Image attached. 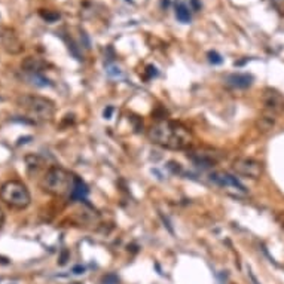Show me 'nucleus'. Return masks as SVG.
<instances>
[{"label":"nucleus","instance_id":"f3484780","mask_svg":"<svg viewBox=\"0 0 284 284\" xmlns=\"http://www.w3.org/2000/svg\"><path fill=\"white\" fill-rule=\"evenodd\" d=\"M207 57H208V61L211 64H222L223 63V58H222V55L219 52H216V51H210L208 54H207Z\"/></svg>","mask_w":284,"mask_h":284},{"label":"nucleus","instance_id":"423d86ee","mask_svg":"<svg viewBox=\"0 0 284 284\" xmlns=\"http://www.w3.org/2000/svg\"><path fill=\"white\" fill-rule=\"evenodd\" d=\"M210 180H211L213 183H216L218 186L225 188L226 190L232 192L234 195H244V193H247L246 188L237 180V177L231 176V174L226 173V171H213V173L210 174Z\"/></svg>","mask_w":284,"mask_h":284},{"label":"nucleus","instance_id":"ddd939ff","mask_svg":"<svg viewBox=\"0 0 284 284\" xmlns=\"http://www.w3.org/2000/svg\"><path fill=\"white\" fill-rule=\"evenodd\" d=\"M88 186L79 179V177H76V183H75V189L72 192V196H75V198H79V199H84L87 195H88Z\"/></svg>","mask_w":284,"mask_h":284},{"label":"nucleus","instance_id":"f03ea898","mask_svg":"<svg viewBox=\"0 0 284 284\" xmlns=\"http://www.w3.org/2000/svg\"><path fill=\"white\" fill-rule=\"evenodd\" d=\"M76 183V176L67 171L63 167L54 165L46 170L42 179V189L52 196H64L72 195Z\"/></svg>","mask_w":284,"mask_h":284},{"label":"nucleus","instance_id":"6e6552de","mask_svg":"<svg viewBox=\"0 0 284 284\" xmlns=\"http://www.w3.org/2000/svg\"><path fill=\"white\" fill-rule=\"evenodd\" d=\"M262 103L265 109L271 113H283L284 112V95L277 90L266 88L262 95Z\"/></svg>","mask_w":284,"mask_h":284},{"label":"nucleus","instance_id":"f8f14e48","mask_svg":"<svg viewBox=\"0 0 284 284\" xmlns=\"http://www.w3.org/2000/svg\"><path fill=\"white\" fill-rule=\"evenodd\" d=\"M274 125H275V121H274L272 116H260V118L256 121V126H257L259 131H262V132L271 131V129L274 128Z\"/></svg>","mask_w":284,"mask_h":284},{"label":"nucleus","instance_id":"2eb2a0df","mask_svg":"<svg viewBox=\"0 0 284 284\" xmlns=\"http://www.w3.org/2000/svg\"><path fill=\"white\" fill-rule=\"evenodd\" d=\"M40 17L46 21V23H55L60 20V14L55 11H40Z\"/></svg>","mask_w":284,"mask_h":284},{"label":"nucleus","instance_id":"7ed1b4c3","mask_svg":"<svg viewBox=\"0 0 284 284\" xmlns=\"http://www.w3.org/2000/svg\"><path fill=\"white\" fill-rule=\"evenodd\" d=\"M18 106L21 109H24L32 119L40 121V122L51 121L55 115L54 101H51L46 97H40V95H21L18 98Z\"/></svg>","mask_w":284,"mask_h":284},{"label":"nucleus","instance_id":"20e7f679","mask_svg":"<svg viewBox=\"0 0 284 284\" xmlns=\"http://www.w3.org/2000/svg\"><path fill=\"white\" fill-rule=\"evenodd\" d=\"M0 199L11 208L24 210L32 204V195L20 180H8L0 186Z\"/></svg>","mask_w":284,"mask_h":284},{"label":"nucleus","instance_id":"f257e3e1","mask_svg":"<svg viewBox=\"0 0 284 284\" xmlns=\"http://www.w3.org/2000/svg\"><path fill=\"white\" fill-rule=\"evenodd\" d=\"M148 137L152 143L171 151L188 149L192 143L190 131L179 122L159 119L148 131Z\"/></svg>","mask_w":284,"mask_h":284},{"label":"nucleus","instance_id":"9d476101","mask_svg":"<svg viewBox=\"0 0 284 284\" xmlns=\"http://www.w3.org/2000/svg\"><path fill=\"white\" fill-rule=\"evenodd\" d=\"M226 85L235 90H246L249 87H252L253 76L249 73H232L229 76H226L225 79Z\"/></svg>","mask_w":284,"mask_h":284},{"label":"nucleus","instance_id":"dca6fc26","mask_svg":"<svg viewBox=\"0 0 284 284\" xmlns=\"http://www.w3.org/2000/svg\"><path fill=\"white\" fill-rule=\"evenodd\" d=\"M32 81L34 85H37V87H48V85H51L49 84V81L48 79H45L43 76H40L39 73L37 75H32Z\"/></svg>","mask_w":284,"mask_h":284},{"label":"nucleus","instance_id":"412c9836","mask_svg":"<svg viewBox=\"0 0 284 284\" xmlns=\"http://www.w3.org/2000/svg\"><path fill=\"white\" fill-rule=\"evenodd\" d=\"M67 257H68V252L64 250L63 254H61V259H60V263H61V265H64V263L67 262Z\"/></svg>","mask_w":284,"mask_h":284},{"label":"nucleus","instance_id":"6ab92c4d","mask_svg":"<svg viewBox=\"0 0 284 284\" xmlns=\"http://www.w3.org/2000/svg\"><path fill=\"white\" fill-rule=\"evenodd\" d=\"M104 283L107 284H118V278L113 275V274H109V275H106L104 277Z\"/></svg>","mask_w":284,"mask_h":284},{"label":"nucleus","instance_id":"b1692460","mask_svg":"<svg viewBox=\"0 0 284 284\" xmlns=\"http://www.w3.org/2000/svg\"><path fill=\"white\" fill-rule=\"evenodd\" d=\"M3 223H5V213H3V210L0 208V228L3 226Z\"/></svg>","mask_w":284,"mask_h":284},{"label":"nucleus","instance_id":"39448f33","mask_svg":"<svg viewBox=\"0 0 284 284\" xmlns=\"http://www.w3.org/2000/svg\"><path fill=\"white\" fill-rule=\"evenodd\" d=\"M232 170L238 176L256 180L262 176L263 165H262V162L253 158H237L232 162Z\"/></svg>","mask_w":284,"mask_h":284},{"label":"nucleus","instance_id":"4468645a","mask_svg":"<svg viewBox=\"0 0 284 284\" xmlns=\"http://www.w3.org/2000/svg\"><path fill=\"white\" fill-rule=\"evenodd\" d=\"M176 17L180 23H189L190 21V11L185 3H179L176 8Z\"/></svg>","mask_w":284,"mask_h":284},{"label":"nucleus","instance_id":"a211bd4d","mask_svg":"<svg viewBox=\"0 0 284 284\" xmlns=\"http://www.w3.org/2000/svg\"><path fill=\"white\" fill-rule=\"evenodd\" d=\"M157 75H158V70H157L155 65H148V67H146V78H148V79H152V78H155Z\"/></svg>","mask_w":284,"mask_h":284},{"label":"nucleus","instance_id":"5701e85b","mask_svg":"<svg viewBox=\"0 0 284 284\" xmlns=\"http://www.w3.org/2000/svg\"><path fill=\"white\" fill-rule=\"evenodd\" d=\"M84 271H85L84 266H75V268H73V272H75V274H84Z\"/></svg>","mask_w":284,"mask_h":284},{"label":"nucleus","instance_id":"4be33fe9","mask_svg":"<svg viewBox=\"0 0 284 284\" xmlns=\"http://www.w3.org/2000/svg\"><path fill=\"white\" fill-rule=\"evenodd\" d=\"M272 3H274L278 9H283L284 8V0H272Z\"/></svg>","mask_w":284,"mask_h":284},{"label":"nucleus","instance_id":"1a4fd4ad","mask_svg":"<svg viewBox=\"0 0 284 284\" xmlns=\"http://www.w3.org/2000/svg\"><path fill=\"white\" fill-rule=\"evenodd\" d=\"M188 157H189L193 162L204 165V167H210L213 164H216L221 155L216 154V151L213 149H207V148H196V149H190L188 151Z\"/></svg>","mask_w":284,"mask_h":284},{"label":"nucleus","instance_id":"aec40b11","mask_svg":"<svg viewBox=\"0 0 284 284\" xmlns=\"http://www.w3.org/2000/svg\"><path fill=\"white\" fill-rule=\"evenodd\" d=\"M112 113H113V107H112V106H107L106 110H104V113H103V116H104L106 119H110V118H112Z\"/></svg>","mask_w":284,"mask_h":284},{"label":"nucleus","instance_id":"bb28decb","mask_svg":"<svg viewBox=\"0 0 284 284\" xmlns=\"http://www.w3.org/2000/svg\"><path fill=\"white\" fill-rule=\"evenodd\" d=\"M73 284H81V283H73Z\"/></svg>","mask_w":284,"mask_h":284},{"label":"nucleus","instance_id":"393cba45","mask_svg":"<svg viewBox=\"0 0 284 284\" xmlns=\"http://www.w3.org/2000/svg\"><path fill=\"white\" fill-rule=\"evenodd\" d=\"M192 6H193L195 9H199V3H198L196 0H192Z\"/></svg>","mask_w":284,"mask_h":284},{"label":"nucleus","instance_id":"0eeeda50","mask_svg":"<svg viewBox=\"0 0 284 284\" xmlns=\"http://www.w3.org/2000/svg\"><path fill=\"white\" fill-rule=\"evenodd\" d=\"M0 42H2V46L5 48V51L12 55H18L24 51L23 42L20 40L15 30L11 27H3L0 30Z\"/></svg>","mask_w":284,"mask_h":284},{"label":"nucleus","instance_id":"a878e982","mask_svg":"<svg viewBox=\"0 0 284 284\" xmlns=\"http://www.w3.org/2000/svg\"><path fill=\"white\" fill-rule=\"evenodd\" d=\"M126 2H129V3H132V0H126Z\"/></svg>","mask_w":284,"mask_h":284},{"label":"nucleus","instance_id":"9b49d317","mask_svg":"<svg viewBox=\"0 0 284 284\" xmlns=\"http://www.w3.org/2000/svg\"><path fill=\"white\" fill-rule=\"evenodd\" d=\"M46 65H48V63L43 61V60L39 58V57H26V58L21 61V68H23L24 72L30 73V75H37V73H40L42 70L46 68Z\"/></svg>","mask_w":284,"mask_h":284}]
</instances>
